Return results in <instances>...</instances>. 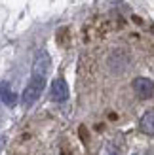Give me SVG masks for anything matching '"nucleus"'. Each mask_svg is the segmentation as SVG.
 I'll use <instances>...</instances> for the list:
<instances>
[{
	"instance_id": "nucleus-1",
	"label": "nucleus",
	"mask_w": 154,
	"mask_h": 155,
	"mask_svg": "<svg viewBox=\"0 0 154 155\" xmlns=\"http://www.w3.org/2000/svg\"><path fill=\"white\" fill-rule=\"evenodd\" d=\"M44 87H46V78H40V76L30 78V81L27 83V87H25V91H23V95H21L23 106H33L36 100L40 98Z\"/></svg>"
},
{
	"instance_id": "nucleus-2",
	"label": "nucleus",
	"mask_w": 154,
	"mask_h": 155,
	"mask_svg": "<svg viewBox=\"0 0 154 155\" xmlns=\"http://www.w3.org/2000/svg\"><path fill=\"white\" fill-rule=\"evenodd\" d=\"M131 87H133V93L141 100H149L154 95V81H150L149 78H135Z\"/></svg>"
},
{
	"instance_id": "nucleus-3",
	"label": "nucleus",
	"mask_w": 154,
	"mask_h": 155,
	"mask_svg": "<svg viewBox=\"0 0 154 155\" xmlns=\"http://www.w3.org/2000/svg\"><path fill=\"white\" fill-rule=\"evenodd\" d=\"M50 66H51L50 55L46 51H38L36 57H34V63H33V76L46 78V74L50 72Z\"/></svg>"
},
{
	"instance_id": "nucleus-4",
	"label": "nucleus",
	"mask_w": 154,
	"mask_h": 155,
	"mask_svg": "<svg viewBox=\"0 0 154 155\" xmlns=\"http://www.w3.org/2000/svg\"><path fill=\"white\" fill-rule=\"evenodd\" d=\"M50 95H51V100H55V102H65V100L68 98V85H67V81L61 80V78L53 80Z\"/></svg>"
},
{
	"instance_id": "nucleus-5",
	"label": "nucleus",
	"mask_w": 154,
	"mask_h": 155,
	"mask_svg": "<svg viewBox=\"0 0 154 155\" xmlns=\"http://www.w3.org/2000/svg\"><path fill=\"white\" fill-rule=\"evenodd\" d=\"M0 98H2V102L6 106H15V102H17V95L13 93V89L10 87L8 81L0 83Z\"/></svg>"
},
{
	"instance_id": "nucleus-6",
	"label": "nucleus",
	"mask_w": 154,
	"mask_h": 155,
	"mask_svg": "<svg viewBox=\"0 0 154 155\" xmlns=\"http://www.w3.org/2000/svg\"><path fill=\"white\" fill-rule=\"evenodd\" d=\"M139 127L145 134L154 136V110H149V112L143 114V117L139 121Z\"/></svg>"
},
{
	"instance_id": "nucleus-7",
	"label": "nucleus",
	"mask_w": 154,
	"mask_h": 155,
	"mask_svg": "<svg viewBox=\"0 0 154 155\" xmlns=\"http://www.w3.org/2000/svg\"><path fill=\"white\" fill-rule=\"evenodd\" d=\"M4 142H6L4 136H0V151H2V148H4Z\"/></svg>"
},
{
	"instance_id": "nucleus-8",
	"label": "nucleus",
	"mask_w": 154,
	"mask_h": 155,
	"mask_svg": "<svg viewBox=\"0 0 154 155\" xmlns=\"http://www.w3.org/2000/svg\"><path fill=\"white\" fill-rule=\"evenodd\" d=\"M145 155H154V148H150V150H147V153Z\"/></svg>"
}]
</instances>
